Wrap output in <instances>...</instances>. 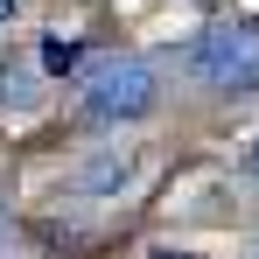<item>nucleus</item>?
Here are the masks:
<instances>
[{
    "instance_id": "obj_2",
    "label": "nucleus",
    "mask_w": 259,
    "mask_h": 259,
    "mask_svg": "<svg viewBox=\"0 0 259 259\" xmlns=\"http://www.w3.org/2000/svg\"><path fill=\"white\" fill-rule=\"evenodd\" d=\"M161 105V70L147 63V56H112V63H98L77 91V119L84 126H133V119H147Z\"/></svg>"
},
{
    "instance_id": "obj_5",
    "label": "nucleus",
    "mask_w": 259,
    "mask_h": 259,
    "mask_svg": "<svg viewBox=\"0 0 259 259\" xmlns=\"http://www.w3.org/2000/svg\"><path fill=\"white\" fill-rule=\"evenodd\" d=\"M35 98H42V91L28 84V77H0V105H21V112H28Z\"/></svg>"
},
{
    "instance_id": "obj_9",
    "label": "nucleus",
    "mask_w": 259,
    "mask_h": 259,
    "mask_svg": "<svg viewBox=\"0 0 259 259\" xmlns=\"http://www.w3.org/2000/svg\"><path fill=\"white\" fill-rule=\"evenodd\" d=\"M252 259H259V238H252Z\"/></svg>"
},
{
    "instance_id": "obj_7",
    "label": "nucleus",
    "mask_w": 259,
    "mask_h": 259,
    "mask_svg": "<svg viewBox=\"0 0 259 259\" xmlns=\"http://www.w3.org/2000/svg\"><path fill=\"white\" fill-rule=\"evenodd\" d=\"M14 14H21V0H0V21H14Z\"/></svg>"
},
{
    "instance_id": "obj_6",
    "label": "nucleus",
    "mask_w": 259,
    "mask_h": 259,
    "mask_svg": "<svg viewBox=\"0 0 259 259\" xmlns=\"http://www.w3.org/2000/svg\"><path fill=\"white\" fill-rule=\"evenodd\" d=\"M245 182H252V189H259V140H252V147H245Z\"/></svg>"
},
{
    "instance_id": "obj_4",
    "label": "nucleus",
    "mask_w": 259,
    "mask_h": 259,
    "mask_svg": "<svg viewBox=\"0 0 259 259\" xmlns=\"http://www.w3.org/2000/svg\"><path fill=\"white\" fill-rule=\"evenodd\" d=\"M77 63H84V42H63V35L42 42V70H49V77H70Z\"/></svg>"
},
{
    "instance_id": "obj_8",
    "label": "nucleus",
    "mask_w": 259,
    "mask_h": 259,
    "mask_svg": "<svg viewBox=\"0 0 259 259\" xmlns=\"http://www.w3.org/2000/svg\"><path fill=\"white\" fill-rule=\"evenodd\" d=\"M147 259H196V252H147Z\"/></svg>"
},
{
    "instance_id": "obj_3",
    "label": "nucleus",
    "mask_w": 259,
    "mask_h": 259,
    "mask_svg": "<svg viewBox=\"0 0 259 259\" xmlns=\"http://www.w3.org/2000/svg\"><path fill=\"white\" fill-rule=\"evenodd\" d=\"M133 175H140V154H133V147H98L84 168L70 175V189H77V196H119Z\"/></svg>"
},
{
    "instance_id": "obj_1",
    "label": "nucleus",
    "mask_w": 259,
    "mask_h": 259,
    "mask_svg": "<svg viewBox=\"0 0 259 259\" xmlns=\"http://www.w3.org/2000/svg\"><path fill=\"white\" fill-rule=\"evenodd\" d=\"M189 84L217 91V98H252L259 91V21H217L182 49Z\"/></svg>"
}]
</instances>
